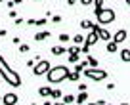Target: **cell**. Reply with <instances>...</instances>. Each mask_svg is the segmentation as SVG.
<instances>
[{"instance_id":"1","label":"cell","mask_w":130,"mask_h":105,"mask_svg":"<svg viewBox=\"0 0 130 105\" xmlns=\"http://www.w3.org/2000/svg\"><path fill=\"white\" fill-rule=\"evenodd\" d=\"M0 75L4 77V80L8 82L10 86H13V88L21 86V77L15 73V71H12V69L6 65V59H4L2 56H0Z\"/></svg>"},{"instance_id":"2","label":"cell","mask_w":130,"mask_h":105,"mask_svg":"<svg viewBox=\"0 0 130 105\" xmlns=\"http://www.w3.org/2000/svg\"><path fill=\"white\" fill-rule=\"evenodd\" d=\"M67 77H69V69L65 67V65L52 67V69L48 71V75H46L48 82H52V84H56V82H61V80H67Z\"/></svg>"},{"instance_id":"3","label":"cell","mask_w":130,"mask_h":105,"mask_svg":"<svg viewBox=\"0 0 130 105\" xmlns=\"http://www.w3.org/2000/svg\"><path fill=\"white\" fill-rule=\"evenodd\" d=\"M94 13H96L98 17V25H109L115 21V10L113 8H102V10H94Z\"/></svg>"},{"instance_id":"4","label":"cell","mask_w":130,"mask_h":105,"mask_svg":"<svg viewBox=\"0 0 130 105\" xmlns=\"http://www.w3.org/2000/svg\"><path fill=\"white\" fill-rule=\"evenodd\" d=\"M82 73H84L90 80H94V82H102V80H105V78L109 77L107 71H103V69H90V67H86Z\"/></svg>"},{"instance_id":"5","label":"cell","mask_w":130,"mask_h":105,"mask_svg":"<svg viewBox=\"0 0 130 105\" xmlns=\"http://www.w3.org/2000/svg\"><path fill=\"white\" fill-rule=\"evenodd\" d=\"M50 69H52V67H50L48 59H38L37 65L32 67V75H35V77H42V75H48Z\"/></svg>"},{"instance_id":"6","label":"cell","mask_w":130,"mask_h":105,"mask_svg":"<svg viewBox=\"0 0 130 105\" xmlns=\"http://www.w3.org/2000/svg\"><path fill=\"white\" fill-rule=\"evenodd\" d=\"M98 40H100V38H98V32H92V31H90V34L84 38V44L80 46V48H82V52H84V54H88V52H90V48H92V46L96 44Z\"/></svg>"},{"instance_id":"7","label":"cell","mask_w":130,"mask_h":105,"mask_svg":"<svg viewBox=\"0 0 130 105\" xmlns=\"http://www.w3.org/2000/svg\"><path fill=\"white\" fill-rule=\"evenodd\" d=\"M17 101H19V97L13 92H8L2 96V105H17Z\"/></svg>"},{"instance_id":"8","label":"cell","mask_w":130,"mask_h":105,"mask_svg":"<svg viewBox=\"0 0 130 105\" xmlns=\"http://www.w3.org/2000/svg\"><path fill=\"white\" fill-rule=\"evenodd\" d=\"M126 37H128L126 29H119V31L115 32V37H113V42H115V44H121V42L126 40Z\"/></svg>"},{"instance_id":"9","label":"cell","mask_w":130,"mask_h":105,"mask_svg":"<svg viewBox=\"0 0 130 105\" xmlns=\"http://www.w3.org/2000/svg\"><path fill=\"white\" fill-rule=\"evenodd\" d=\"M98 38H102V40H105V42L113 40V37H111V32L107 31V29H100V31H98Z\"/></svg>"},{"instance_id":"10","label":"cell","mask_w":130,"mask_h":105,"mask_svg":"<svg viewBox=\"0 0 130 105\" xmlns=\"http://www.w3.org/2000/svg\"><path fill=\"white\" fill-rule=\"evenodd\" d=\"M46 38H50V31H38L37 34H35V40L37 42H42V40H46Z\"/></svg>"},{"instance_id":"11","label":"cell","mask_w":130,"mask_h":105,"mask_svg":"<svg viewBox=\"0 0 130 105\" xmlns=\"http://www.w3.org/2000/svg\"><path fill=\"white\" fill-rule=\"evenodd\" d=\"M50 94H52V88H50V86H40V88H38V96L48 97Z\"/></svg>"},{"instance_id":"12","label":"cell","mask_w":130,"mask_h":105,"mask_svg":"<svg viewBox=\"0 0 130 105\" xmlns=\"http://www.w3.org/2000/svg\"><path fill=\"white\" fill-rule=\"evenodd\" d=\"M121 59L124 61V63H130V50L128 48H122L121 50Z\"/></svg>"},{"instance_id":"13","label":"cell","mask_w":130,"mask_h":105,"mask_svg":"<svg viewBox=\"0 0 130 105\" xmlns=\"http://www.w3.org/2000/svg\"><path fill=\"white\" fill-rule=\"evenodd\" d=\"M86 99H88V94H86V92H80V94H78V96H77V97H75V101H77V103H78V105H82V103H86Z\"/></svg>"},{"instance_id":"14","label":"cell","mask_w":130,"mask_h":105,"mask_svg":"<svg viewBox=\"0 0 130 105\" xmlns=\"http://www.w3.org/2000/svg\"><path fill=\"white\" fill-rule=\"evenodd\" d=\"M65 52H67V50H65V46H54V48H52V54H54V56H63Z\"/></svg>"},{"instance_id":"15","label":"cell","mask_w":130,"mask_h":105,"mask_svg":"<svg viewBox=\"0 0 130 105\" xmlns=\"http://www.w3.org/2000/svg\"><path fill=\"white\" fill-rule=\"evenodd\" d=\"M86 61H88V67L90 69H98V59H96V57L88 56V57H86Z\"/></svg>"},{"instance_id":"16","label":"cell","mask_w":130,"mask_h":105,"mask_svg":"<svg viewBox=\"0 0 130 105\" xmlns=\"http://www.w3.org/2000/svg\"><path fill=\"white\" fill-rule=\"evenodd\" d=\"M117 50H119V44H115L113 40H111V42H107V52H109V54H115Z\"/></svg>"},{"instance_id":"17","label":"cell","mask_w":130,"mask_h":105,"mask_svg":"<svg viewBox=\"0 0 130 105\" xmlns=\"http://www.w3.org/2000/svg\"><path fill=\"white\" fill-rule=\"evenodd\" d=\"M63 103H65V105H71V103H75V96H71V94L63 96Z\"/></svg>"},{"instance_id":"18","label":"cell","mask_w":130,"mask_h":105,"mask_svg":"<svg viewBox=\"0 0 130 105\" xmlns=\"http://www.w3.org/2000/svg\"><path fill=\"white\" fill-rule=\"evenodd\" d=\"M69 54H80L82 52V48L80 46H77V44H73V46H69V50H67Z\"/></svg>"},{"instance_id":"19","label":"cell","mask_w":130,"mask_h":105,"mask_svg":"<svg viewBox=\"0 0 130 105\" xmlns=\"http://www.w3.org/2000/svg\"><path fill=\"white\" fill-rule=\"evenodd\" d=\"M78 78H80V73H69V77H67V80H71V82H77Z\"/></svg>"},{"instance_id":"20","label":"cell","mask_w":130,"mask_h":105,"mask_svg":"<svg viewBox=\"0 0 130 105\" xmlns=\"http://www.w3.org/2000/svg\"><path fill=\"white\" fill-rule=\"evenodd\" d=\"M92 25H94V23H92L90 19H82V21H80V27H82V29H92Z\"/></svg>"},{"instance_id":"21","label":"cell","mask_w":130,"mask_h":105,"mask_svg":"<svg viewBox=\"0 0 130 105\" xmlns=\"http://www.w3.org/2000/svg\"><path fill=\"white\" fill-rule=\"evenodd\" d=\"M73 42H75V44H84V37H82V34H75Z\"/></svg>"},{"instance_id":"22","label":"cell","mask_w":130,"mask_h":105,"mask_svg":"<svg viewBox=\"0 0 130 105\" xmlns=\"http://www.w3.org/2000/svg\"><path fill=\"white\" fill-rule=\"evenodd\" d=\"M67 61H69V63H75V65H77V61H78V54H69V59H67Z\"/></svg>"},{"instance_id":"23","label":"cell","mask_w":130,"mask_h":105,"mask_svg":"<svg viewBox=\"0 0 130 105\" xmlns=\"http://www.w3.org/2000/svg\"><path fill=\"white\" fill-rule=\"evenodd\" d=\"M50 96H52L54 99H59V97H61V90H54L52 88V94H50Z\"/></svg>"},{"instance_id":"24","label":"cell","mask_w":130,"mask_h":105,"mask_svg":"<svg viewBox=\"0 0 130 105\" xmlns=\"http://www.w3.org/2000/svg\"><path fill=\"white\" fill-rule=\"evenodd\" d=\"M29 48H31L29 44H21V46H19V52H21V54H27V52H29Z\"/></svg>"},{"instance_id":"25","label":"cell","mask_w":130,"mask_h":105,"mask_svg":"<svg viewBox=\"0 0 130 105\" xmlns=\"http://www.w3.org/2000/svg\"><path fill=\"white\" fill-rule=\"evenodd\" d=\"M69 34H59V42H69Z\"/></svg>"},{"instance_id":"26","label":"cell","mask_w":130,"mask_h":105,"mask_svg":"<svg viewBox=\"0 0 130 105\" xmlns=\"http://www.w3.org/2000/svg\"><path fill=\"white\" fill-rule=\"evenodd\" d=\"M46 25V17H42V19H37V27H44Z\"/></svg>"},{"instance_id":"27","label":"cell","mask_w":130,"mask_h":105,"mask_svg":"<svg viewBox=\"0 0 130 105\" xmlns=\"http://www.w3.org/2000/svg\"><path fill=\"white\" fill-rule=\"evenodd\" d=\"M35 65H37V61H35V59H27V67L29 69H32Z\"/></svg>"},{"instance_id":"28","label":"cell","mask_w":130,"mask_h":105,"mask_svg":"<svg viewBox=\"0 0 130 105\" xmlns=\"http://www.w3.org/2000/svg\"><path fill=\"white\" fill-rule=\"evenodd\" d=\"M80 4H82V6H92L94 0H80Z\"/></svg>"},{"instance_id":"29","label":"cell","mask_w":130,"mask_h":105,"mask_svg":"<svg viewBox=\"0 0 130 105\" xmlns=\"http://www.w3.org/2000/svg\"><path fill=\"white\" fill-rule=\"evenodd\" d=\"M52 21H54V23H59V21H61V15H54Z\"/></svg>"},{"instance_id":"30","label":"cell","mask_w":130,"mask_h":105,"mask_svg":"<svg viewBox=\"0 0 130 105\" xmlns=\"http://www.w3.org/2000/svg\"><path fill=\"white\" fill-rule=\"evenodd\" d=\"M19 42H21V38H19V37H13V40H12V44H19Z\"/></svg>"},{"instance_id":"31","label":"cell","mask_w":130,"mask_h":105,"mask_svg":"<svg viewBox=\"0 0 130 105\" xmlns=\"http://www.w3.org/2000/svg\"><path fill=\"white\" fill-rule=\"evenodd\" d=\"M8 15H10V17H12V19H15V17H17V12H13V10H12V12H10V13H8Z\"/></svg>"},{"instance_id":"32","label":"cell","mask_w":130,"mask_h":105,"mask_svg":"<svg viewBox=\"0 0 130 105\" xmlns=\"http://www.w3.org/2000/svg\"><path fill=\"white\" fill-rule=\"evenodd\" d=\"M78 90H80V92H86V84H78Z\"/></svg>"},{"instance_id":"33","label":"cell","mask_w":130,"mask_h":105,"mask_svg":"<svg viewBox=\"0 0 130 105\" xmlns=\"http://www.w3.org/2000/svg\"><path fill=\"white\" fill-rule=\"evenodd\" d=\"M75 2H77V0H67V4H69V6H73Z\"/></svg>"},{"instance_id":"34","label":"cell","mask_w":130,"mask_h":105,"mask_svg":"<svg viewBox=\"0 0 130 105\" xmlns=\"http://www.w3.org/2000/svg\"><path fill=\"white\" fill-rule=\"evenodd\" d=\"M44 105H54V103H50V101H48V99H46V101H44Z\"/></svg>"},{"instance_id":"35","label":"cell","mask_w":130,"mask_h":105,"mask_svg":"<svg viewBox=\"0 0 130 105\" xmlns=\"http://www.w3.org/2000/svg\"><path fill=\"white\" fill-rule=\"evenodd\" d=\"M13 2H15V4H21V2H23V0H13Z\"/></svg>"},{"instance_id":"36","label":"cell","mask_w":130,"mask_h":105,"mask_svg":"<svg viewBox=\"0 0 130 105\" xmlns=\"http://www.w3.org/2000/svg\"><path fill=\"white\" fill-rule=\"evenodd\" d=\"M124 2H126V6H128V8H130V0H124Z\"/></svg>"},{"instance_id":"37","label":"cell","mask_w":130,"mask_h":105,"mask_svg":"<svg viewBox=\"0 0 130 105\" xmlns=\"http://www.w3.org/2000/svg\"><path fill=\"white\" fill-rule=\"evenodd\" d=\"M54 105H65V103H63V101H59V103H54Z\"/></svg>"},{"instance_id":"38","label":"cell","mask_w":130,"mask_h":105,"mask_svg":"<svg viewBox=\"0 0 130 105\" xmlns=\"http://www.w3.org/2000/svg\"><path fill=\"white\" fill-rule=\"evenodd\" d=\"M88 105H98V103H88Z\"/></svg>"},{"instance_id":"39","label":"cell","mask_w":130,"mask_h":105,"mask_svg":"<svg viewBox=\"0 0 130 105\" xmlns=\"http://www.w3.org/2000/svg\"><path fill=\"white\" fill-rule=\"evenodd\" d=\"M121 105H128V103H121Z\"/></svg>"},{"instance_id":"40","label":"cell","mask_w":130,"mask_h":105,"mask_svg":"<svg viewBox=\"0 0 130 105\" xmlns=\"http://www.w3.org/2000/svg\"><path fill=\"white\" fill-rule=\"evenodd\" d=\"M2 2H4V0H0V4H2Z\"/></svg>"},{"instance_id":"41","label":"cell","mask_w":130,"mask_h":105,"mask_svg":"<svg viewBox=\"0 0 130 105\" xmlns=\"http://www.w3.org/2000/svg\"><path fill=\"white\" fill-rule=\"evenodd\" d=\"M35 2H40V0H35Z\"/></svg>"},{"instance_id":"42","label":"cell","mask_w":130,"mask_h":105,"mask_svg":"<svg viewBox=\"0 0 130 105\" xmlns=\"http://www.w3.org/2000/svg\"><path fill=\"white\" fill-rule=\"evenodd\" d=\"M105 105H111V103H105Z\"/></svg>"},{"instance_id":"43","label":"cell","mask_w":130,"mask_h":105,"mask_svg":"<svg viewBox=\"0 0 130 105\" xmlns=\"http://www.w3.org/2000/svg\"><path fill=\"white\" fill-rule=\"evenodd\" d=\"M77 105H78V103H77Z\"/></svg>"}]
</instances>
